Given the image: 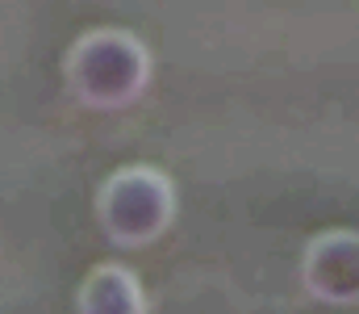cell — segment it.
I'll use <instances>...</instances> for the list:
<instances>
[{
  "instance_id": "obj_1",
  "label": "cell",
  "mask_w": 359,
  "mask_h": 314,
  "mask_svg": "<svg viewBox=\"0 0 359 314\" xmlns=\"http://www.w3.org/2000/svg\"><path fill=\"white\" fill-rule=\"evenodd\" d=\"M151 84V51L130 30H88L67 51V89L84 109H130Z\"/></svg>"
},
{
  "instance_id": "obj_4",
  "label": "cell",
  "mask_w": 359,
  "mask_h": 314,
  "mask_svg": "<svg viewBox=\"0 0 359 314\" xmlns=\"http://www.w3.org/2000/svg\"><path fill=\"white\" fill-rule=\"evenodd\" d=\"M80 314H147V289L126 264H96L76 289Z\"/></svg>"
},
{
  "instance_id": "obj_2",
  "label": "cell",
  "mask_w": 359,
  "mask_h": 314,
  "mask_svg": "<svg viewBox=\"0 0 359 314\" xmlns=\"http://www.w3.org/2000/svg\"><path fill=\"white\" fill-rule=\"evenodd\" d=\"M96 222L117 247H151L176 222V185L151 168H117L96 193Z\"/></svg>"
},
{
  "instance_id": "obj_3",
  "label": "cell",
  "mask_w": 359,
  "mask_h": 314,
  "mask_svg": "<svg viewBox=\"0 0 359 314\" xmlns=\"http://www.w3.org/2000/svg\"><path fill=\"white\" fill-rule=\"evenodd\" d=\"M301 281L318 302L355 306L359 302V230H326L305 247Z\"/></svg>"
}]
</instances>
